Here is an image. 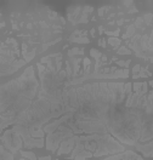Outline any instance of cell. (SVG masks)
<instances>
[{
	"mask_svg": "<svg viewBox=\"0 0 153 160\" xmlns=\"http://www.w3.org/2000/svg\"><path fill=\"white\" fill-rule=\"evenodd\" d=\"M119 52H120V53H130V52H129L126 49H124V47H123V49H120V50H119Z\"/></svg>",
	"mask_w": 153,
	"mask_h": 160,
	"instance_id": "6da1fadb",
	"label": "cell"
}]
</instances>
